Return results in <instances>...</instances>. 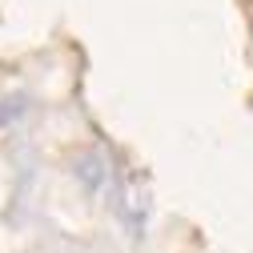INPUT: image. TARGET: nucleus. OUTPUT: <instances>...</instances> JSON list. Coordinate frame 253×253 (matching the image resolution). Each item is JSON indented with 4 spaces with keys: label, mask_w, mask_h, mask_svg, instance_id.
Instances as JSON below:
<instances>
[{
    "label": "nucleus",
    "mask_w": 253,
    "mask_h": 253,
    "mask_svg": "<svg viewBox=\"0 0 253 253\" xmlns=\"http://www.w3.org/2000/svg\"><path fill=\"white\" fill-rule=\"evenodd\" d=\"M73 173H77V181L88 189V193H101V189L109 185V177H113V169H109V161H105L101 149H84V153H77Z\"/></svg>",
    "instance_id": "1"
},
{
    "label": "nucleus",
    "mask_w": 253,
    "mask_h": 253,
    "mask_svg": "<svg viewBox=\"0 0 253 253\" xmlns=\"http://www.w3.org/2000/svg\"><path fill=\"white\" fill-rule=\"evenodd\" d=\"M117 209H121V217H125V221H129V229H133V233H141V229H145V221H149V189L129 185V189L121 193Z\"/></svg>",
    "instance_id": "2"
},
{
    "label": "nucleus",
    "mask_w": 253,
    "mask_h": 253,
    "mask_svg": "<svg viewBox=\"0 0 253 253\" xmlns=\"http://www.w3.org/2000/svg\"><path fill=\"white\" fill-rule=\"evenodd\" d=\"M24 113V101L16 97V101H4V105H0V125H4V121H12V117H20Z\"/></svg>",
    "instance_id": "3"
}]
</instances>
